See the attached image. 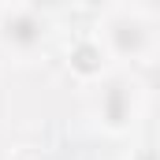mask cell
I'll use <instances>...</instances> for the list:
<instances>
[{"instance_id":"277c9868","label":"cell","mask_w":160,"mask_h":160,"mask_svg":"<svg viewBox=\"0 0 160 160\" xmlns=\"http://www.w3.org/2000/svg\"><path fill=\"white\" fill-rule=\"evenodd\" d=\"M0 38H4L8 48L26 56V52L41 48V41H45V19L34 8H11L4 15V22H0Z\"/></svg>"},{"instance_id":"5b68a950","label":"cell","mask_w":160,"mask_h":160,"mask_svg":"<svg viewBox=\"0 0 160 160\" xmlns=\"http://www.w3.org/2000/svg\"><path fill=\"white\" fill-rule=\"evenodd\" d=\"M82 4H86V8H93V11H97V8H104V4H108V0H82Z\"/></svg>"},{"instance_id":"6da1fadb","label":"cell","mask_w":160,"mask_h":160,"mask_svg":"<svg viewBox=\"0 0 160 160\" xmlns=\"http://www.w3.org/2000/svg\"><path fill=\"white\" fill-rule=\"evenodd\" d=\"M63 67L67 75L78 82V86H93V82H104L112 71V52L101 34H82L67 45V56H63Z\"/></svg>"},{"instance_id":"3957f363","label":"cell","mask_w":160,"mask_h":160,"mask_svg":"<svg viewBox=\"0 0 160 160\" xmlns=\"http://www.w3.org/2000/svg\"><path fill=\"white\" fill-rule=\"evenodd\" d=\"M101 38L108 45L112 60H142V56L149 52V30H145L138 19H130V15L108 19V26H104Z\"/></svg>"},{"instance_id":"7a4b0ae2","label":"cell","mask_w":160,"mask_h":160,"mask_svg":"<svg viewBox=\"0 0 160 160\" xmlns=\"http://www.w3.org/2000/svg\"><path fill=\"white\" fill-rule=\"evenodd\" d=\"M97 123L112 138H119V134H127L134 127V93H130V86L123 78H112L101 86V93H97Z\"/></svg>"}]
</instances>
